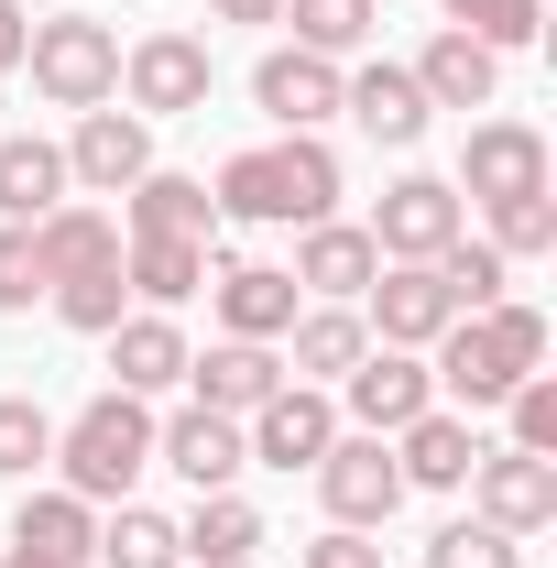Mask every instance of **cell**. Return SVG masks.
<instances>
[{
  "label": "cell",
  "mask_w": 557,
  "mask_h": 568,
  "mask_svg": "<svg viewBox=\"0 0 557 568\" xmlns=\"http://www.w3.org/2000/svg\"><path fill=\"white\" fill-rule=\"evenodd\" d=\"M426 372H437V405H459V416H482L503 405L525 372H547V317L536 306H482V317H448L437 339H426Z\"/></svg>",
  "instance_id": "cell-1"
},
{
  "label": "cell",
  "mask_w": 557,
  "mask_h": 568,
  "mask_svg": "<svg viewBox=\"0 0 557 568\" xmlns=\"http://www.w3.org/2000/svg\"><path fill=\"white\" fill-rule=\"evenodd\" d=\"M219 219H252V230H306V219H340V153L317 132H284V142H252L219 164Z\"/></svg>",
  "instance_id": "cell-2"
},
{
  "label": "cell",
  "mask_w": 557,
  "mask_h": 568,
  "mask_svg": "<svg viewBox=\"0 0 557 568\" xmlns=\"http://www.w3.org/2000/svg\"><path fill=\"white\" fill-rule=\"evenodd\" d=\"M142 470H153V405L142 394H88L55 426V481L77 503H132Z\"/></svg>",
  "instance_id": "cell-3"
},
{
  "label": "cell",
  "mask_w": 557,
  "mask_h": 568,
  "mask_svg": "<svg viewBox=\"0 0 557 568\" xmlns=\"http://www.w3.org/2000/svg\"><path fill=\"white\" fill-rule=\"evenodd\" d=\"M22 67H33V88L55 110H110L121 99V33L99 11H44L33 44H22Z\"/></svg>",
  "instance_id": "cell-4"
},
{
  "label": "cell",
  "mask_w": 557,
  "mask_h": 568,
  "mask_svg": "<svg viewBox=\"0 0 557 568\" xmlns=\"http://www.w3.org/2000/svg\"><path fill=\"white\" fill-rule=\"evenodd\" d=\"M317 481V503H328V525H394V503H405V470H394V437H361V426H340L328 437V459L306 470Z\"/></svg>",
  "instance_id": "cell-5"
},
{
  "label": "cell",
  "mask_w": 557,
  "mask_h": 568,
  "mask_svg": "<svg viewBox=\"0 0 557 568\" xmlns=\"http://www.w3.org/2000/svg\"><path fill=\"white\" fill-rule=\"evenodd\" d=\"M209 44L198 33H142V44H121V99H132L142 121H186V110H209Z\"/></svg>",
  "instance_id": "cell-6"
},
{
  "label": "cell",
  "mask_w": 557,
  "mask_h": 568,
  "mask_svg": "<svg viewBox=\"0 0 557 568\" xmlns=\"http://www.w3.org/2000/svg\"><path fill=\"white\" fill-rule=\"evenodd\" d=\"M459 230H470V197H459L448 175H394L383 209H372V252H383V263H437Z\"/></svg>",
  "instance_id": "cell-7"
},
{
  "label": "cell",
  "mask_w": 557,
  "mask_h": 568,
  "mask_svg": "<svg viewBox=\"0 0 557 568\" xmlns=\"http://www.w3.org/2000/svg\"><path fill=\"white\" fill-rule=\"evenodd\" d=\"M328 437H340V394H328V383H274V394L241 416V448H252L263 470H317Z\"/></svg>",
  "instance_id": "cell-8"
},
{
  "label": "cell",
  "mask_w": 557,
  "mask_h": 568,
  "mask_svg": "<svg viewBox=\"0 0 557 568\" xmlns=\"http://www.w3.org/2000/svg\"><path fill=\"white\" fill-rule=\"evenodd\" d=\"M426 405H437V372H426V351H372L340 372V416L361 426V437H394V426H416Z\"/></svg>",
  "instance_id": "cell-9"
},
{
  "label": "cell",
  "mask_w": 557,
  "mask_h": 568,
  "mask_svg": "<svg viewBox=\"0 0 557 568\" xmlns=\"http://www.w3.org/2000/svg\"><path fill=\"white\" fill-rule=\"evenodd\" d=\"M448 317H459V295H448L437 263H383V274L361 284V328H372L383 351H426Z\"/></svg>",
  "instance_id": "cell-10"
},
{
  "label": "cell",
  "mask_w": 557,
  "mask_h": 568,
  "mask_svg": "<svg viewBox=\"0 0 557 568\" xmlns=\"http://www.w3.org/2000/svg\"><path fill=\"white\" fill-rule=\"evenodd\" d=\"M142 175H153V121H142V110H77L67 186H88V197H132Z\"/></svg>",
  "instance_id": "cell-11"
},
{
  "label": "cell",
  "mask_w": 557,
  "mask_h": 568,
  "mask_svg": "<svg viewBox=\"0 0 557 568\" xmlns=\"http://www.w3.org/2000/svg\"><path fill=\"white\" fill-rule=\"evenodd\" d=\"M459 197H482V209L547 197V132L536 121H470V142H459Z\"/></svg>",
  "instance_id": "cell-12"
},
{
  "label": "cell",
  "mask_w": 557,
  "mask_h": 568,
  "mask_svg": "<svg viewBox=\"0 0 557 568\" xmlns=\"http://www.w3.org/2000/svg\"><path fill=\"white\" fill-rule=\"evenodd\" d=\"M284 274H295V295H317V306H361V284L383 274V252H372L361 219H306Z\"/></svg>",
  "instance_id": "cell-13"
},
{
  "label": "cell",
  "mask_w": 557,
  "mask_h": 568,
  "mask_svg": "<svg viewBox=\"0 0 557 568\" xmlns=\"http://www.w3.org/2000/svg\"><path fill=\"white\" fill-rule=\"evenodd\" d=\"M470 503H482V525H503V536H536V525H557V459L482 448L470 459Z\"/></svg>",
  "instance_id": "cell-14"
},
{
  "label": "cell",
  "mask_w": 557,
  "mask_h": 568,
  "mask_svg": "<svg viewBox=\"0 0 557 568\" xmlns=\"http://www.w3.org/2000/svg\"><path fill=\"white\" fill-rule=\"evenodd\" d=\"M153 470H175L186 493H230L241 470H252V448H241V426L209 416V405H186V416L153 426Z\"/></svg>",
  "instance_id": "cell-15"
},
{
  "label": "cell",
  "mask_w": 557,
  "mask_h": 568,
  "mask_svg": "<svg viewBox=\"0 0 557 568\" xmlns=\"http://www.w3.org/2000/svg\"><path fill=\"white\" fill-rule=\"evenodd\" d=\"M252 99H263L274 132H328V121H340V67L306 55V44H274V55L252 67Z\"/></svg>",
  "instance_id": "cell-16"
},
{
  "label": "cell",
  "mask_w": 557,
  "mask_h": 568,
  "mask_svg": "<svg viewBox=\"0 0 557 568\" xmlns=\"http://www.w3.org/2000/svg\"><path fill=\"white\" fill-rule=\"evenodd\" d=\"M186 383H198V405H209V416L241 426L274 383H295V372H284L274 339H209V351H186Z\"/></svg>",
  "instance_id": "cell-17"
},
{
  "label": "cell",
  "mask_w": 557,
  "mask_h": 568,
  "mask_svg": "<svg viewBox=\"0 0 557 568\" xmlns=\"http://www.w3.org/2000/svg\"><path fill=\"white\" fill-rule=\"evenodd\" d=\"M209 306H219V339H284L306 295H295L284 263H219V274H209Z\"/></svg>",
  "instance_id": "cell-18"
},
{
  "label": "cell",
  "mask_w": 557,
  "mask_h": 568,
  "mask_svg": "<svg viewBox=\"0 0 557 568\" xmlns=\"http://www.w3.org/2000/svg\"><path fill=\"white\" fill-rule=\"evenodd\" d=\"M121 241H219V197L209 175H142L132 197H121Z\"/></svg>",
  "instance_id": "cell-19"
},
{
  "label": "cell",
  "mask_w": 557,
  "mask_h": 568,
  "mask_svg": "<svg viewBox=\"0 0 557 568\" xmlns=\"http://www.w3.org/2000/svg\"><path fill=\"white\" fill-rule=\"evenodd\" d=\"M340 110L383 142V153H416L426 121H437V110H426V88H416L405 67H350V77H340Z\"/></svg>",
  "instance_id": "cell-20"
},
{
  "label": "cell",
  "mask_w": 557,
  "mask_h": 568,
  "mask_svg": "<svg viewBox=\"0 0 557 568\" xmlns=\"http://www.w3.org/2000/svg\"><path fill=\"white\" fill-rule=\"evenodd\" d=\"M470 459H482V437H470L459 405H426L416 426H394V470H405V493H459Z\"/></svg>",
  "instance_id": "cell-21"
},
{
  "label": "cell",
  "mask_w": 557,
  "mask_h": 568,
  "mask_svg": "<svg viewBox=\"0 0 557 568\" xmlns=\"http://www.w3.org/2000/svg\"><path fill=\"white\" fill-rule=\"evenodd\" d=\"M110 372H121L110 394H142V405L175 394V383H186V328H175L164 306H132V317L110 328Z\"/></svg>",
  "instance_id": "cell-22"
},
{
  "label": "cell",
  "mask_w": 557,
  "mask_h": 568,
  "mask_svg": "<svg viewBox=\"0 0 557 568\" xmlns=\"http://www.w3.org/2000/svg\"><path fill=\"white\" fill-rule=\"evenodd\" d=\"M405 77L426 88V110H492V99H503V55L470 44V33H448V22L426 33V55H416Z\"/></svg>",
  "instance_id": "cell-23"
},
{
  "label": "cell",
  "mask_w": 557,
  "mask_h": 568,
  "mask_svg": "<svg viewBox=\"0 0 557 568\" xmlns=\"http://www.w3.org/2000/svg\"><path fill=\"white\" fill-rule=\"evenodd\" d=\"M11 547H22V558H44V568H88V558H99V503H77L67 481H55V493H22Z\"/></svg>",
  "instance_id": "cell-24"
},
{
  "label": "cell",
  "mask_w": 557,
  "mask_h": 568,
  "mask_svg": "<svg viewBox=\"0 0 557 568\" xmlns=\"http://www.w3.org/2000/svg\"><path fill=\"white\" fill-rule=\"evenodd\" d=\"M44 209H67V142L0 132V219H11V230H33Z\"/></svg>",
  "instance_id": "cell-25"
},
{
  "label": "cell",
  "mask_w": 557,
  "mask_h": 568,
  "mask_svg": "<svg viewBox=\"0 0 557 568\" xmlns=\"http://www.w3.org/2000/svg\"><path fill=\"white\" fill-rule=\"evenodd\" d=\"M274 351H284L295 383H340L350 361L372 351V328H361V306H295V328H284Z\"/></svg>",
  "instance_id": "cell-26"
},
{
  "label": "cell",
  "mask_w": 557,
  "mask_h": 568,
  "mask_svg": "<svg viewBox=\"0 0 557 568\" xmlns=\"http://www.w3.org/2000/svg\"><path fill=\"white\" fill-rule=\"evenodd\" d=\"M33 263H44V295H55V284L67 274H88V263H121V219L110 209H44L33 219Z\"/></svg>",
  "instance_id": "cell-27"
},
{
  "label": "cell",
  "mask_w": 557,
  "mask_h": 568,
  "mask_svg": "<svg viewBox=\"0 0 557 568\" xmlns=\"http://www.w3.org/2000/svg\"><path fill=\"white\" fill-rule=\"evenodd\" d=\"M175 547H186V568H252L263 558V514L241 493H198V514L175 525Z\"/></svg>",
  "instance_id": "cell-28"
},
{
  "label": "cell",
  "mask_w": 557,
  "mask_h": 568,
  "mask_svg": "<svg viewBox=\"0 0 557 568\" xmlns=\"http://www.w3.org/2000/svg\"><path fill=\"white\" fill-rule=\"evenodd\" d=\"M121 274H132L142 306H186L219 263H209V241H121Z\"/></svg>",
  "instance_id": "cell-29"
},
{
  "label": "cell",
  "mask_w": 557,
  "mask_h": 568,
  "mask_svg": "<svg viewBox=\"0 0 557 568\" xmlns=\"http://www.w3.org/2000/svg\"><path fill=\"white\" fill-rule=\"evenodd\" d=\"M284 22H295V44H306V55H328V67H340V55H361V44L383 33V0H284Z\"/></svg>",
  "instance_id": "cell-30"
},
{
  "label": "cell",
  "mask_w": 557,
  "mask_h": 568,
  "mask_svg": "<svg viewBox=\"0 0 557 568\" xmlns=\"http://www.w3.org/2000/svg\"><path fill=\"white\" fill-rule=\"evenodd\" d=\"M99 568H186V547H175V514L121 503V514L99 525Z\"/></svg>",
  "instance_id": "cell-31"
},
{
  "label": "cell",
  "mask_w": 557,
  "mask_h": 568,
  "mask_svg": "<svg viewBox=\"0 0 557 568\" xmlns=\"http://www.w3.org/2000/svg\"><path fill=\"white\" fill-rule=\"evenodd\" d=\"M55 317H67L77 339H110V328L132 317V274H121V263H88V274H67V284H55Z\"/></svg>",
  "instance_id": "cell-32"
},
{
  "label": "cell",
  "mask_w": 557,
  "mask_h": 568,
  "mask_svg": "<svg viewBox=\"0 0 557 568\" xmlns=\"http://www.w3.org/2000/svg\"><path fill=\"white\" fill-rule=\"evenodd\" d=\"M437 11H448V33H470L492 55H525L547 33V0H437Z\"/></svg>",
  "instance_id": "cell-33"
},
{
  "label": "cell",
  "mask_w": 557,
  "mask_h": 568,
  "mask_svg": "<svg viewBox=\"0 0 557 568\" xmlns=\"http://www.w3.org/2000/svg\"><path fill=\"white\" fill-rule=\"evenodd\" d=\"M33 470H55V416L33 394H0V481H33Z\"/></svg>",
  "instance_id": "cell-34"
},
{
  "label": "cell",
  "mask_w": 557,
  "mask_h": 568,
  "mask_svg": "<svg viewBox=\"0 0 557 568\" xmlns=\"http://www.w3.org/2000/svg\"><path fill=\"white\" fill-rule=\"evenodd\" d=\"M437 274H448V295H459V317H482V306H503V284H514V263H503L492 241H470V230H459V241L437 252Z\"/></svg>",
  "instance_id": "cell-35"
},
{
  "label": "cell",
  "mask_w": 557,
  "mask_h": 568,
  "mask_svg": "<svg viewBox=\"0 0 557 568\" xmlns=\"http://www.w3.org/2000/svg\"><path fill=\"white\" fill-rule=\"evenodd\" d=\"M503 416H514V437H503V448H525V459H557V372H525V383L503 394Z\"/></svg>",
  "instance_id": "cell-36"
},
{
  "label": "cell",
  "mask_w": 557,
  "mask_h": 568,
  "mask_svg": "<svg viewBox=\"0 0 557 568\" xmlns=\"http://www.w3.org/2000/svg\"><path fill=\"white\" fill-rule=\"evenodd\" d=\"M426 568H525V547L470 514V525H437V536H426Z\"/></svg>",
  "instance_id": "cell-37"
},
{
  "label": "cell",
  "mask_w": 557,
  "mask_h": 568,
  "mask_svg": "<svg viewBox=\"0 0 557 568\" xmlns=\"http://www.w3.org/2000/svg\"><path fill=\"white\" fill-rule=\"evenodd\" d=\"M492 252H503V263L557 252V197H503V209H492Z\"/></svg>",
  "instance_id": "cell-38"
},
{
  "label": "cell",
  "mask_w": 557,
  "mask_h": 568,
  "mask_svg": "<svg viewBox=\"0 0 557 568\" xmlns=\"http://www.w3.org/2000/svg\"><path fill=\"white\" fill-rule=\"evenodd\" d=\"M33 295H44V263H33V230H11V219H0V306L22 317Z\"/></svg>",
  "instance_id": "cell-39"
},
{
  "label": "cell",
  "mask_w": 557,
  "mask_h": 568,
  "mask_svg": "<svg viewBox=\"0 0 557 568\" xmlns=\"http://www.w3.org/2000/svg\"><path fill=\"white\" fill-rule=\"evenodd\" d=\"M295 568H383V547L361 536V525H328V536H306V558Z\"/></svg>",
  "instance_id": "cell-40"
},
{
  "label": "cell",
  "mask_w": 557,
  "mask_h": 568,
  "mask_svg": "<svg viewBox=\"0 0 557 568\" xmlns=\"http://www.w3.org/2000/svg\"><path fill=\"white\" fill-rule=\"evenodd\" d=\"M22 44H33V22H22V0H0V77L22 67Z\"/></svg>",
  "instance_id": "cell-41"
},
{
  "label": "cell",
  "mask_w": 557,
  "mask_h": 568,
  "mask_svg": "<svg viewBox=\"0 0 557 568\" xmlns=\"http://www.w3.org/2000/svg\"><path fill=\"white\" fill-rule=\"evenodd\" d=\"M219 22H284V0H209Z\"/></svg>",
  "instance_id": "cell-42"
},
{
  "label": "cell",
  "mask_w": 557,
  "mask_h": 568,
  "mask_svg": "<svg viewBox=\"0 0 557 568\" xmlns=\"http://www.w3.org/2000/svg\"><path fill=\"white\" fill-rule=\"evenodd\" d=\"M0 568H44V558H22V547H11V558H0Z\"/></svg>",
  "instance_id": "cell-43"
}]
</instances>
